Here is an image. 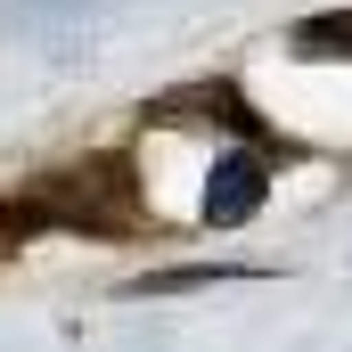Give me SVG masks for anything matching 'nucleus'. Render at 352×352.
<instances>
[{
	"label": "nucleus",
	"instance_id": "obj_4",
	"mask_svg": "<svg viewBox=\"0 0 352 352\" xmlns=\"http://www.w3.org/2000/svg\"><path fill=\"white\" fill-rule=\"evenodd\" d=\"M287 50H295L303 66H352V8H320V16H303V25L287 33Z\"/></svg>",
	"mask_w": 352,
	"mask_h": 352
},
{
	"label": "nucleus",
	"instance_id": "obj_1",
	"mask_svg": "<svg viewBox=\"0 0 352 352\" xmlns=\"http://www.w3.org/2000/svg\"><path fill=\"white\" fill-rule=\"evenodd\" d=\"M8 213L25 221V238H41V230H74V238H140V230H156L123 148H90V156L58 164V173L25 180V197H8Z\"/></svg>",
	"mask_w": 352,
	"mask_h": 352
},
{
	"label": "nucleus",
	"instance_id": "obj_6",
	"mask_svg": "<svg viewBox=\"0 0 352 352\" xmlns=\"http://www.w3.org/2000/svg\"><path fill=\"white\" fill-rule=\"evenodd\" d=\"M8 254H25V221H16V213L0 205V263H8Z\"/></svg>",
	"mask_w": 352,
	"mask_h": 352
},
{
	"label": "nucleus",
	"instance_id": "obj_3",
	"mask_svg": "<svg viewBox=\"0 0 352 352\" xmlns=\"http://www.w3.org/2000/svg\"><path fill=\"white\" fill-rule=\"evenodd\" d=\"M270 173H278V156L270 148H230V156H213V180H205V221L213 230H238V221H254L270 197Z\"/></svg>",
	"mask_w": 352,
	"mask_h": 352
},
{
	"label": "nucleus",
	"instance_id": "obj_2",
	"mask_svg": "<svg viewBox=\"0 0 352 352\" xmlns=\"http://www.w3.org/2000/svg\"><path fill=\"white\" fill-rule=\"evenodd\" d=\"M148 123H156V131H230V140L270 148L278 164L295 156V148L270 131L263 115H254V98H246L238 82H188V90H173V98H156V107H148Z\"/></svg>",
	"mask_w": 352,
	"mask_h": 352
},
{
	"label": "nucleus",
	"instance_id": "obj_5",
	"mask_svg": "<svg viewBox=\"0 0 352 352\" xmlns=\"http://www.w3.org/2000/svg\"><path fill=\"white\" fill-rule=\"evenodd\" d=\"M230 278H254L246 263H221V270H156V278H131L123 295H180V287H230Z\"/></svg>",
	"mask_w": 352,
	"mask_h": 352
}]
</instances>
